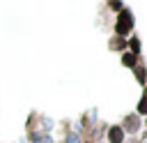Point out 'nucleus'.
<instances>
[{
    "instance_id": "f257e3e1",
    "label": "nucleus",
    "mask_w": 147,
    "mask_h": 143,
    "mask_svg": "<svg viewBox=\"0 0 147 143\" xmlns=\"http://www.w3.org/2000/svg\"><path fill=\"white\" fill-rule=\"evenodd\" d=\"M131 25H133V18H131V14L124 9V12H119V18H117V32L119 35H129V30H131Z\"/></svg>"
},
{
    "instance_id": "f03ea898",
    "label": "nucleus",
    "mask_w": 147,
    "mask_h": 143,
    "mask_svg": "<svg viewBox=\"0 0 147 143\" xmlns=\"http://www.w3.org/2000/svg\"><path fill=\"white\" fill-rule=\"evenodd\" d=\"M108 141L110 143H122L124 141V129L122 127H110L108 129Z\"/></svg>"
},
{
    "instance_id": "7ed1b4c3",
    "label": "nucleus",
    "mask_w": 147,
    "mask_h": 143,
    "mask_svg": "<svg viewBox=\"0 0 147 143\" xmlns=\"http://www.w3.org/2000/svg\"><path fill=\"white\" fill-rule=\"evenodd\" d=\"M122 60H124V65H126V67H133V65H136V55H131V53H126Z\"/></svg>"
},
{
    "instance_id": "20e7f679",
    "label": "nucleus",
    "mask_w": 147,
    "mask_h": 143,
    "mask_svg": "<svg viewBox=\"0 0 147 143\" xmlns=\"http://www.w3.org/2000/svg\"><path fill=\"white\" fill-rule=\"evenodd\" d=\"M126 129H129V131H136V129H138V120H136V118H129V120H126Z\"/></svg>"
},
{
    "instance_id": "39448f33",
    "label": "nucleus",
    "mask_w": 147,
    "mask_h": 143,
    "mask_svg": "<svg viewBox=\"0 0 147 143\" xmlns=\"http://www.w3.org/2000/svg\"><path fill=\"white\" fill-rule=\"evenodd\" d=\"M138 113H147V97L140 99V104H138Z\"/></svg>"
},
{
    "instance_id": "423d86ee",
    "label": "nucleus",
    "mask_w": 147,
    "mask_h": 143,
    "mask_svg": "<svg viewBox=\"0 0 147 143\" xmlns=\"http://www.w3.org/2000/svg\"><path fill=\"white\" fill-rule=\"evenodd\" d=\"M131 48H133V51H136V53H138V51H140V48H138V39H131Z\"/></svg>"
},
{
    "instance_id": "0eeeda50",
    "label": "nucleus",
    "mask_w": 147,
    "mask_h": 143,
    "mask_svg": "<svg viewBox=\"0 0 147 143\" xmlns=\"http://www.w3.org/2000/svg\"><path fill=\"white\" fill-rule=\"evenodd\" d=\"M145 97H147V95H145Z\"/></svg>"
}]
</instances>
